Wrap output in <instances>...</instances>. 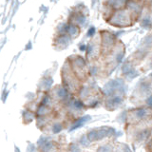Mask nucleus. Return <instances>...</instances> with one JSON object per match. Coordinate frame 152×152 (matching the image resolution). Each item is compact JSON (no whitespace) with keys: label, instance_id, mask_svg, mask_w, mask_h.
<instances>
[{"label":"nucleus","instance_id":"6e6552de","mask_svg":"<svg viewBox=\"0 0 152 152\" xmlns=\"http://www.w3.org/2000/svg\"><path fill=\"white\" fill-rule=\"evenodd\" d=\"M148 136V131L147 130H145V131H142V132H141L139 135H138V137H139V139L140 140H144V139H145V138Z\"/></svg>","mask_w":152,"mask_h":152},{"label":"nucleus","instance_id":"39448f33","mask_svg":"<svg viewBox=\"0 0 152 152\" xmlns=\"http://www.w3.org/2000/svg\"><path fill=\"white\" fill-rule=\"evenodd\" d=\"M89 142H90V141L88 140V136H82V138L80 139V144L84 146H88Z\"/></svg>","mask_w":152,"mask_h":152},{"label":"nucleus","instance_id":"f03ea898","mask_svg":"<svg viewBox=\"0 0 152 152\" xmlns=\"http://www.w3.org/2000/svg\"><path fill=\"white\" fill-rule=\"evenodd\" d=\"M146 115V110L145 109H138V110L135 111V117L137 119H141V118H144Z\"/></svg>","mask_w":152,"mask_h":152},{"label":"nucleus","instance_id":"7ed1b4c3","mask_svg":"<svg viewBox=\"0 0 152 152\" xmlns=\"http://www.w3.org/2000/svg\"><path fill=\"white\" fill-rule=\"evenodd\" d=\"M97 152H112V147L108 145H104L100 146Z\"/></svg>","mask_w":152,"mask_h":152},{"label":"nucleus","instance_id":"1a4fd4ad","mask_svg":"<svg viewBox=\"0 0 152 152\" xmlns=\"http://www.w3.org/2000/svg\"><path fill=\"white\" fill-rule=\"evenodd\" d=\"M69 149H70V152H81L79 146L77 145H71Z\"/></svg>","mask_w":152,"mask_h":152},{"label":"nucleus","instance_id":"f257e3e1","mask_svg":"<svg viewBox=\"0 0 152 152\" xmlns=\"http://www.w3.org/2000/svg\"><path fill=\"white\" fill-rule=\"evenodd\" d=\"M88 138L90 142H94L96 140H99V135H98V130H90L88 133Z\"/></svg>","mask_w":152,"mask_h":152},{"label":"nucleus","instance_id":"0eeeda50","mask_svg":"<svg viewBox=\"0 0 152 152\" xmlns=\"http://www.w3.org/2000/svg\"><path fill=\"white\" fill-rule=\"evenodd\" d=\"M47 142H49V139H48V137H41L40 139L38 140L37 144H38V145L42 146V145H44Z\"/></svg>","mask_w":152,"mask_h":152},{"label":"nucleus","instance_id":"423d86ee","mask_svg":"<svg viewBox=\"0 0 152 152\" xmlns=\"http://www.w3.org/2000/svg\"><path fill=\"white\" fill-rule=\"evenodd\" d=\"M62 130V126H61V124L59 123H56L53 125V126H52V132L53 133H59L60 131Z\"/></svg>","mask_w":152,"mask_h":152},{"label":"nucleus","instance_id":"9d476101","mask_svg":"<svg viewBox=\"0 0 152 152\" xmlns=\"http://www.w3.org/2000/svg\"><path fill=\"white\" fill-rule=\"evenodd\" d=\"M147 104H148L150 107H152V96L148 99V101H147Z\"/></svg>","mask_w":152,"mask_h":152},{"label":"nucleus","instance_id":"20e7f679","mask_svg":"<svg viewBox=\"0 0 152 152\" xmlns=\"http://www.w3.org/2000/svg\"><path fill=\"white\" fill-rule=\"evenodd\" d=\"M52 148V142H47L44 145H42V151L43 152H49Z\"/></svg>","mask_w":152,"mask_h":152}]
</instances>
